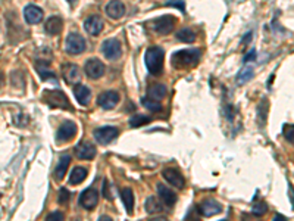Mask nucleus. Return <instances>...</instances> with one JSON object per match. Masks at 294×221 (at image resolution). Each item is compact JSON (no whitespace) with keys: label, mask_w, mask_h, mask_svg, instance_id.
Listing matches in <instances>:
<instances>
[{"label":"nucleus","mask_w":294,"mask_h":221,"mask_svg":"<svg viewBox=\"0 0 294 221\" xmlns=\"http://www.w3.org/2000/svg\"><path fill=\"white\" fill-rule=\"evenodd\" d=\"M200 61V50L198 49H187L178 50L171 56V63L175 69H189L196 66Z\"/></svg>","instance_id":"nucleus-1"},{"label":"nucleus","mask_w":294,"mask_h":221,"mask_svg":"<svg viewBox=\"0 0 294 221\" xmlns=\"http://www.w3.org/2000/svg\"><path fill=\"white\" fill-rule=\"evenodd\" d=\"M164 59L165 53L164 49L159 46H153L150 49H147L146 55H144V62H146V68L152 75H158L162 72L164 69Z\"/></svg>","instance_id":"nucleus-2"},{"label":"nucleus","mask_w":294,"mask_h":221,"mask_svg":"<svg viewBox=\"0 0 294 221\" xmlns=\"http://www.w3.org/2000/svg\"><path fill=\"white\" fill-rule=\"evenodd\" d=\"M103 56L107 59V61H116L121 58L122 55V46L119 43V40L116 38H109V40H104L101 43V47H100Z\"/></svg>","instance_id":"nucleus-3"},{"label":"nucleus","mask_w":294,"mask_h":221,"mask_svg":"<svg viewBox=\"0 0 294 221\" xmlns=\"http://www.w3.org/2000/svg\"><path fill=\"white\" fill-rule=\"evenodd\" d=\"M43 100L50 105L52 108H62V109H69V100L66 97L65 93H62L61 90H46L43 93Z\"/></svg>","instance_id":"nucleus-4"},{"label":"nucleus","mask_w":294,"mask_h":221,"mask_svg":"<svg viewBox=\"0 0 294 221\" xmlns=\"http://www.w3.org/2000/svg\"><path fill=\"white\" fill-rule=\"evenodd\" d=\"M65 49L66 53H69V55H80V53H83L86 50V40H84V37L77 34V32H71L66 37Z\"/></svg>","instance_id":"nucleus-5"},{"label":"nucleus","mask_w":294,"mask_h":221,"mask_svg":"<svg viewBox=\"0 0 294 221\" xmlns=\"http://www.w3.org/2000/svg\"><path fill=\"white\" fill-rule=\"evenodd\" d=\"M84 71H86V75L90 80H98V78H101L104 75L106 66L98 58H92L84 65Z\"/></svg>","instance_id":"nucleus-6"},{"label":"nucleus","mask_w":294,"mask_h":221,"mask_svg":"<svg viewBox=\"0 0 294 221\" xmlns=\"http://www.w3.org/2000/svg\"><path fill=\"white\" fill-rule=\"evenodd\" d=\"M150 25L155 30V32H158L161 35H166V34H169V32L174 30V27H175V18L171 16V15H164V16L155 19Z\"/></svg>","instance_id":"nucleus-7"},{"label":"nucleus","mask_w":294,"mask_h":221,"mask_svg":"<svg viewBox=\"0 0 294 221\" xmlns=\"http://www.w3.org/2000/svg\"><path fill=\"white\" fill-rule=\"evenodd\" d=\"M119 134V130L116 127H100L95 130V139L100 145H109L112 140H115Z\"/></svg>","instance_id":"nucleus-8"},{"label":"nucleus","mask_w":294,"mask_h":221,"mask_svg":"<svg viewBox=\"0 0 294 221\" xmlns=\"http://www.w3.org/2000/svg\"><path fill=\"white\" fill-rule=\"evenodd\" d=\"M62 77H64V80H65L68 84L77 86L80 83V80H81V72H80L78 65H75V63L72 62L65 63L62 66Z\"/></svg>","instance_id":"nucleus-9"},{"label":"nucleus","mask_w":294,"mask_h":221,"mask_svg":"<svg viewBox=\"0 0 294 221\" xmlns=\"http://www.w3.org/2000/svg\"><path fill=\"white\" fill-rule=\"evenodd\" d=\"M77 134V124L72 121H65L64 124H61V127L56 131V140L61 143H66L69 140H72Z\"/></svg>","instance_id":"nucleus-10"},{"label":"nucleus","mask_w":294,"mask_h":221,"mask_svg":"<svg viewBox=\"0 0 294 221\" xmlns=\"http://www.w3.org/2000/svg\"><path fill=\"white\" fill-rule=\"evenodd\" d=\"M98 192L96 189H86L81 196H80V205L87 210V211H92L98 207Z\"/></svg>","instance_id":"nucleus-11"},{"label":"nucleus","mask_w":294,"mask_h":221,"mask_svg":"<svg viewBox=\"0 0 294 221\" xmlns=\"http://www.w3.org/2000/svg\"><path fill=\"white\" fill-rule=\"evenodd\" d=\"M162 176H164V179L168 182V183H171L174 188H177V189H183L184 186H186V180H184V176L177 170V168H165L164 171H162Z\"/></svg>","instance_id":"nucleus-12"},{"label":"nucleus","mask_w":294,"mask_h":221,"mask_svg":"<svg viewBox=\"0 0 294 221\" xmlns=\"http://www.w3.org/2000/svg\"><path fill=\"white\" fill-rule=\"evenodd\" d=\"M119 95L113 90H107L100 93L98 97V105L103 109H113L119 103Z\"/></svg>","instance_id":"nucleus-13"},{"label":"nucleus","mask_w":294,"mask_h":221,"mask_svg":"<svg viewBox=\"0 0 294 221\" xmlns=\"http://www.w3.org/2000/svg\"><path fill=\"white\" fill-rule=\"evenodd\" d=\"M222 211V207L218 201L215 199H206L203 201L200 205H198V213L203 216V217H212V216H216Z\"/></svg>","instance_id":"nucleus-14"},{"label":"nucleus","mask_w":294,"mask_h":221,"mask_svg":"<svg viewBox=\"0 0 294 221\" xmlns=\"http://www.w3.org/2000/svg\"><path fill=\"white\" fill-rule=\"evenodd\" d=\"M96 148L89 143V142H81L77 148H75V155L78 159H83V161H92V159L96 158Z\"/></svg>","instance_id":"nucleus-15"},{"label":"nucleus","mask_w":294,"mask_h":221,"mask_svg":"<svg viewBox=\"0 0 294 221\" xmlns=\"http://www.w3.org/2000/svg\"><path fill=\"white\" fill-rule=\"evenodd\" d=\"M106 13L112 19H121L125 15V4L121 0H112L106 4Z\"/></svg>","instance_id":"nucleus-16"},{"label":"nucleus","mask_w":294,"mask_h":221,"mask_svg":"<svg viewBox=\"0 0 294 221\" xmlns=\"http://www.w3.org/2000/svg\"><path fill=\"white\" fill-rule=\"evenodd\" d=\"M24 18H25L27 24L35 25V24L41 22V19H43V10H41V7H38L35 4H28L24 9Z\"/></svg>","instance_id":"nucleus-17"},{"label":"nucleus","mask_w":294,"mask_h":221,"mask_svg":"<svg viewBox=\"0 0 294 221\" xmlns=\"http://www.w3.org/2000/svg\"><path fill=\"white\" fill-rule=\"evenodd\" d=\"M84 28L90 35H98L103 30V19L98 15H92L84 21Z\"/></svg>","instance_id":"nucleus-18"},{"label":"nucleus","mask_w":294,"mask_h":221,"mask_svg":"<svg viewBox=\"0 0 294 221\" xmlns=\"http://www.w3.org/2000/svg\"><path fill=\"white\" fill-rule=\"evenodd\" d=\"M62 28H64V19L58 15L50 16L44 24V30L49 35H59L62 32Z\"/></svg>","instance_id":"nucleus-19"},{"label":"nucleus","mask_w":294,"mask_h":221,"mask_svg":"<svg viewBox=\"0 0 294 221\" xmlns=\"http://www.w3.org/2000/svg\"><path fill=\"white\" fill-rule=\"evenodd\" d=\"M156 189H158V195H159L161 201L164 202L165 205H168V207L175 205V202H177V195H175L172 190L169 189V188H166L162 183H159Z\"/></svg>","instance_id":"nucleus-20"},{"label":"nucleus","mask_w":294,"mask_h":221,"mask_svg":"<svg viewBox=\"0 0 294 221\" xmlns=\"http://www.w3.org/2000/svg\"><path fill=\"white\" fill-rule=\"evenodd\" d=\"M74 95H75V97H77V102H78L80 105L87 106V105L90 103L92 92H90V89H89L87 86H83V84L77 86V87L74 89Z\"/></svg>","instance_id":"nucleus-21"},{"label":"nucleus","mask_w":294,"mask_h":221,"mask_svg":"<svg viewBox=\"0 0 294 221\" xmlns=\"http://www.w3.org/2000/svg\"><path fill=\"white\" fill-rule=\"evenodd\" d=\"M87 177V170L84 167H75L69 176V185L75 186V185H80L86 180Z\"/></svg>","instance_id":"nucleus-22"},{"label":"nucleus","mask_w":294,"mask_h":221,"mask_svg":"<svg viewBox=\"0 0 294 221\" xmlns=\"http://www.w3.org/2000/svg\"><path fill=\"white\" fill-rule=\"evenodd\" d=\"M69 164H71V158L65 155V157H61L59 159V162H58V165H56V168H55V179L56 180H62L64 177H65L66 174V170H68V167H69Z\"/></svg>","instance_id":"nucleus-23"},{"label":"nucleus","mask_w":294,"mask_h":221,"mask_svg":"<svg viewBox=\"0 0 294 221\" xmlns=\"http://www.w3.org/2000/svg\"><path fill=\"white\" fill-rule=\"evenodd\" d=\"M121 199L124 202V207H125L127 213L132 214V211H134V193H132V190L130 188L121 190Z\"/></svg>","instance_id":"nucleus-24"},{"label":"nucleus","mask_w":294,"mask_h":221,"mask_svg":"<svg viewBox=\"0 0 294 221\" xmlns=\"http://www.w3.org/2000/svg\"><path fill=\"white\" fill-rule=\"evenodd\" d=\"M166 87H165L164 84H153V86H150L149 87V90H147V97H150V99H153V100H161V99H164L165 96H166Z\"/></svg>","instance_id":"nucleus-25"},{"label":"nucleus","mask_w":294,"mask_h":221,"mask_svg":"<svg viewBox=\"0 0 294 221\" xmlns=\"http://www.w3.org/2000/svg\"><path fill=\"white\" fill-rule=\"evenodd\" d=\"M144 208H146V211H147L149 214H159V213H162V211H164L162 204H161L155 196H150V198H147V199H146Z\"/></svg>","instance_id":"nucleus-26"},{"label":"nucleus","mask_w":294,"mask_h":221,"mask_svg":"<svg viewBox=\"0 0 294 221\" xmlns=\"http://www.w3.org/2000/svg\"><path fill=\"white\" fill-rule=\"evenodd\" d=\"M177 38L180 41H184V43H193L196 40V32L193 31L192 28H181L180 31L177 32Z\"/></svg>","instance_id":"nucleus-27"},{"label":"nucleus","mask_w":294,"mask_h":221,"mask_svg":"<svg viewBox=\"0 0 294 221\" xmlns=\"http://www.w3.org/2000/svg\"><path fill=\"white\" fill-rule=\"evenodd\" d=\"M141 105H143L146 109L152 111V112H159V111L162 109V105H161L158 100H153V99H150V97H143V99H141Z\"/></svg>","instance_id":"nucleus-28"},{"label":"nucleus","mask_w":294,"mask_h":221,"mask_svg":"<svg viewBox=\"0 0 294 221\" xmlns=\"http://www.w3.org/2000/svg\"><path fill=\"white\" fill-rule=\"evenodd\" d=\"M149 121H150L149 117L141 115V114H137V115H134V117H131L130 118V127H132V128H138V127H143L146 126V124H149Z\"/></svg>","instance_id":"nucleus-29"},{"label":"nucleus","mask_w":294,"mask_h":221,"mask_svg":"<svg viewBox=\"0 0 294 221\" xmlns=\"http://www.w3.org/2000/svg\"><path fill=\"white\" fill-rule=\"evenodd\" d=\"M253 69L252 68H244V69H241L240 72H238V75H237V83L238 84H244V83H247L249 80H252L253 78Z\"/></svg>","instance_id":"nucleus-30"},{"label":"nucleus","mask_w":294,"mask_h":221,"mask_svg":"<svg viewBox=\"0 0 294 221\" xmlns=\"http://www.w3.org/2000/svg\"><path fill=\"white\" fill-rule=\"evenodd\" d=\"M37 71H38V74H40V78L41 80H55V72H52V71H49L47 68H44V66H38L37 65Z\"/></svg>","instance_id":"nucleus-31"},{"label":"nucleus","mask_w":294,"mask_h":221,"mask_svg":"<svg viewBox=\"0 0 294 221\" xmlns=\"http://www.w3.org/2000/svg\"><path fill=\"white\" fill-rule=\"evenodd\" d=\"M266 210H268V207H266L265 202H258V204H253L252 213H253V216L261 217V216H263V214L266 213Z\"/></svg>","instance_id":"nucleus-32"},{"label":"nucleus","mask_w":294,"mask_h":221,"mask_svg":"<svg viewBox=\"0 0 294 221\" xmlns=\"http://www.w3.org/2000/svg\"><path fill=\"white\" fill-rule=\"evenodd\" d=\"M283 134H284V137L289 143L294 145V126H284Z\"/></svg>","instance_id":"nucleus-33"},{"label":"nucleus","mask_w":294,"mask_h":221,"mask_svg":"<svg viewBox=\"0 0 294 221\" xmlns=\"http://www.w3.org/2000/svg\"><path fill=\"white\" fill-rule=\"evenodd\" d=\"M69 199H71V193L68 192L66 189H61L59 190V198H58V202L59 204H66V202H69Z\"/></svg>","instance_id":"nucleus-34"},{"label":"nucleus","mask_w":294,"mask_h":221,"mask_svg":"<svg viewBox=\"0 0 294 221\" xmlns=\"http://www.w3.org/2000/svg\"><path fill=\"white\" fill-rule=\"evenodd\" d=\"M64 213H61V211H55V213H50L49 216H47V219L46 221H64Z\"/></svg>","instance_id":"nucleus-35"},{"label":"nucleus","mask_w":294,"mask_h":221,"mask_svg":"<svg viewBox=\"0 0 294 221\" xmlns=\"http://www.w3.org/2000/svg\"><path fill=\"white\" fill-rule=\"evenodd\" d=\"M265 103H266V100H262L261 105H259V124L263 126L265 124V121H266V111L263 112V106H265Z\"/></svg>","instance_id":"nucleus-36"},{"label":"nucleus","mask_w":294,"mask_h":221,"mask_svg":"<svg viewBox=\"0 0 294 221\" xmlns=\"http://www.w3.org/2000/svg\"><path fill=\"white\" fill-rule=\"evenodd\" d=\"M101 193H103V196H104L106 199H112V195H110V192H109V182H107V180H104V182H103V189H101Z\"/></svg>","instance_id":"nucleus-37"},{"label":"nucleus","mask_w":294,"mask_h":221,"mask_svg":"<svg viewBox=\"0 0 294 221\" xmlns=\"http://www.w3.org/2000/svg\"><path fill=\"white\" fill-rule=\"evenodd\" d=\"M255 58H256V52H255V50H252V52H250L249 55H246V56H244V62H249V61H253Z\"/></svg>","instance_id":"nucleus-38"},{"label":"nucleus","mask_w":294,"mask_h":221,"mask_svg":"<svg viewBox=\"0 0 294 221\" xmlns=\"http://www.w3.org/2000/svg\"><path fill=\"white\" fill-rule=\"evenodd\" d=\"M289 195H290V199H292V204H293V210H294V188L292 183H289Z\"/></svg>","instance_id":"nucleus-39"},{"label":"nucleus","mask_w":294,"mask_h":221,"mask_svg":"<svg viewBox=\"0 0 294 221\" xmlns=\"http://www.w3.org/2000/svg\"><path fill=\"white\" fill-rule=\"evenodd\" d=\"M274 221H287V220H286V217H284V216H281V214H277V216L274 217Z\"/></svg>","instance_id":"nucleus-40"},{"label":"nucleus","mask_w":294,"mask_h":221,"mask_svg":"<svg viewBox=\"0 0 294 221\" xmlns=\"http://www.w3.org/2000/svg\"><path fill=\"white\" fill-rule=\"evenodd\" d=\"M241 221H255V219H253V217H250V216H247V214H243Z\"/></svg>","instance_id":"nucleus-41"},{"label":"nucleus","mask_w":294,"mask_h":221,"mask_svg":"<svg viewBox=\"0 0 294 221\" xmlns=\"http://www.w3.org/2000/svg\"><path fill=\"white\" fill-rule=\"evenodd\" d=\"M98 221H113V220H112V217H109V216H101Z\"/></svg>","instance_id":"nucleus-42"},{"label":"nucleus","mask_w":294,"mask_h":221,"mask_svg":"<svg viewBox=\"0 0 294 221\" xmlns=\"http://www.w3.org/2000/svg\"><path fill=\"white\" fill-rule=\"evenodd\" d=\"M150 221H168L166 219H164V217H155V219H152Z\"/></svg>","instance_id":"nucleus-43"},{"label":"nucleus","mask_w":294,"mask_h":221,"mask_svg":"<svg viewBox=\"0 0 294 221\" xmlns=\"http://www.w3.org/2000/svg\"><path fill=\"white\" fill-rule=\"evenodd\" d=\"M1 83H3V74L0 72V86H1Z\"/></svg>","instance_id":"nucleus-44"},{"label":"nucleus","mask_w":294,"mask_h":221,"mask_svg":"<svg viewBox=\"0 0 294 221\" xmlns=\"http://www.w3.org/2000/svg\"><path fill=\"white\" fill-rule=\"evenodd\" d=\"M68 1H69V3H74V1H75V0H68Z\"/></svg>","instance_id":"nucleus-45"},{"label":"nucleus","mask_w":294,"mask_h":221,"mask_svg":"<svg viewBox=\"0 0 294 221\" xmlns=\"http://www.w3.org/2000/svg\"><path fill=\"white\" fill-rule=\"evenodd\" d=\"M222 221H227V220H222Z\"/></svg>","instance_id":"nucleus-46"}]
</instances>
